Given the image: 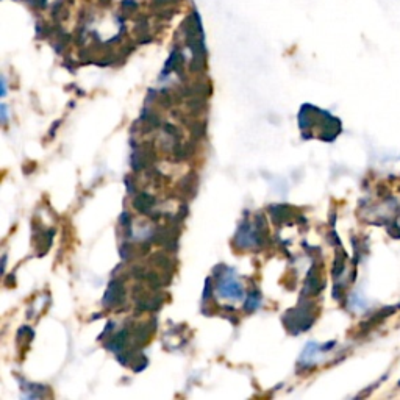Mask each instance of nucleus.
I'll return each instance as SVG.
<instances>
[{
	"label": "nucleus",
	"instance_id": "nucleus-2",
	"mask_svg": "<svg viewBox=\"0 0 400 400\" xmlns=\"http://www.w3.org/2000/svg\"><path fill=\"white\" fill-rule=\"evenodd\" d=\"M100 2H102L103 5H110V3H111V0H100Z\"/></svg>",
	"mask_w": 400,
	"mask_h": 400
},
{
	"label": "nucleus",
	"instance_id": "nucleus-1",
	"mask_svg": "<svg viewBox=\"0 0 400 400\" xmlns=\"http://www.w3.org/2000/svg\"><path fill=\"white\" fill-rule=\"evenodd\" d=\"M138 10V2L136 0H122V11L129 16Z\"/></svg>",
	"mask_w": 400,
	"mask_h": 400
}]
</instances>
